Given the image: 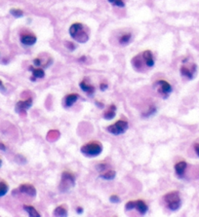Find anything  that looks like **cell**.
I'll return each mask as SVG.
<instances>
[{
	"instance_id": "obj_27",
	"label": "cell",
	"mask_w": 199,
	"mask_h": 217,
	"mask_svg": "<svg viewBox=\"0 0 199 217\" xmlns=\"http://www.w3.org/2000/svg\"><path fill=\"white\" fill-rule=\"evenodd\" d=\"M33 63H34V65H37V66H39V65H41L42 63H41V59H35L34 60H33Z\"/></svg>"
},
{
	"instance_id": "obj_30",
	"label": "cell",
	"mask_w": 199,
	"mask_h": 217,
	"mask_svg": "<svg viewBox=\"0 0 199 217\" xmlns=\"http://www.w3.org/2000/svg\"><path fill=\"white\" fill-rule=\"evenodd\" d=\"M0 91H1V92H5L6 91V89H5V87H4V85H3L1 80H0Z\"/></svg>"
},
{
	"instance_id": "obj_29",
	"label": "cell",
	"mask_w": 199,
	"mask_h": 217,
	"mask_svg": "<svg viewBox=\"0 0 199 217\" xmlns=\"http://www.w3.org/2000/svg\"><path fill=\"white\" fill-rule=\"evenodd\" d=\"M100 89H101L102 91H104V90H107L108 89V85L107 84H101V86H100Z\"/></svg>"
},
{
	"instance_id": "obj_7",
	"label": "cell",
	"mask_w": 199,
	"mask_h": 217,
	"mask_svg": "<svg viewBox=\"0 0 199 217\" xmlns=\"http://www.w3.org/2000/svg\"><path fill=\"white\" fill-rule=\"evenodd\" d=\"M195 72H196V65L195 64H192L191 68H188V67L184 66V65H183L181 67V74H182V76L188 78L189 80L193 79Z\"/></svg>"
},
{
	"instance_id": "obj_4",
	"label": "cell",
	"mask_w": 199,
	"mask_h": 217,
	"mask_svg": "<svg viewBox=\"0 0 199 217\" xmlns=\"http://www.w3.org/2000/svg\"><path fill=\"white\" fill-rule=\"evenodd\" d=\"M75 185V178L73 174L64 171L62 175L61 184H60V190L62 192H66L68 190L72 188Z\"/></svg>"
},
{
	"instance_id": "obj_25",
	"label": "cell",
	"mask_w": 199,
	"mask_h": 217,
	"mask_svg": "<svg viewBox=\"0 0 199 217\" xmlns=\"http://www.w3.org/2000/svg\"><path fill=\"white\" fill-rule=\"evenodd\" d=\"M109 201L111 202H120V199H119V197L117 195H112L109 198Z\"/></svg>"
},
{
	"instance_id": "obj_15",
	"label": "cell",
	"mask_w": 199,
	"mask_h": 217,
	"mask_svg": "<svg viewBox=\"0 0 199 217\" xmlns=\"http://www.w3.org/2000/svg\"><path fill=\"white\" fill-rule=\"evenodd\" d=\"M79 86H80V89L83 92L87 93L88 94H90V96H92V94L94 93V92H95V88L93 86H91V85H88L87 83H86V81H82Z\"/></svg>"
},
{
	"instance_id": "obj_5",
	"label": "cell",
	"mask_w": 199,
	"mask_h": 217,
	"mask_svg": "<svg viewBox=\"0 0 199 217\" xmlns=\"http://www.w3.org/2000/svg\"><path fill=\"white\" fill-rule=\"evenodd\" d=\"M128 123L126 121H123V120H119L117 121L115 124L111 125L109 127L107 128V131L111 133V134H115V135H118V134H121V133H124L126 131L128 130Z\"/></svg>"
},
{
	"instance_id": "obj_19",
	"label": "cell",
	"mask_w": 199,
	"mask_h": 217,
	"mask_svg": "<svg viewBox=\"0 0 199 217\" xmlns=\"http://www.w3.org/2000/svg\"><path fill=\"white\" fill-rule=\"evenodd\" d=\"M24 209L25 211L29 214V216H31V217L40 216V214H39V213L37 212V210H36L34 207H33V206H24Z\"/></svg>"
},
{
	"instance_id": "obj_32",
	"label": "cell",
	"mask_w": 199,
	"mask_h": 217,
	"mask_svg": "<svg viewBox=\"0 0 199 217\" xmlns=\"http://www.w3.org/2000/svg\"><path fill=\"white\" fill-rule=\"evenodd\" d=\"M77 212L78 213H81L82 212V207H77Z\"/></svg>"
},
{
	"instance_id": "obj_24",
	"label": "cell",
	"mask_w": 199,
	"mask_h": 217,
	"mask_svg": "<svg viewBox=\"0 0 199 217\" xmlns=\"http://www.w3.org/2000/svg\"><path fill=\"white\" fill-rule=\"evenodd\" d=\"M136 206V201H132V202H128L127 203H126V206H125V208L126 210H132V209H134Z\"/></svg>"
},
{
	"instance_id": "obj_13",
	"label": "cell",
	"mask_w": 199,
	"mask_h": 217,
	"mask_svg": "<svg viewBox=\"0 0 199 217\" xmlns=\"http://www.w3.org/2000/svg\"><path fill=\"white\" fill-rule=\"evenodd\" d=\"M29 69L32 72V76H31V81H35L37 78H43L45 75V72L42 68H33L32 66H29Z\"/></svg>"
},
{
	"instance_id": "obj_10",
	"label": "cell",
	"mask_w": 199,
	"mask_h": 217,
	"mask_svg": "<svg viewBox=\"0 0 199 217\" xmlns=\"http://www.w3.org/2000/svg\"><path fill=\"white\" fill-rule=\"evenodd\" d=\"M142 58L144 59V65L148 67H152L154 65V59H153V55L150 51H144L142 54Z\"/></svg>"
},
{
	"instance_id": "obj_16",
	"label": "cell",
	"mask_w": 199,
	"mask_h": 217,
	"mask_svg": "<svg viewBox=\"0 0 199 217\" xmlns=\"http://www.w3.org/2000/svg\"><path fill=\"white\" fill-rule=\"evenodd\" d=\"M115 110H116V107L115 105L111 104L109 106V108L108 109V111H105L104 114V118L107 119V120H111L115 117Z\"/></svg>"
},
{
	"instance_id": "obj_1",
	"label": "cell",
	"mask_w": 199,
	"mask_h": 217,
	"mask_svg": "<svg viewBox=\"0 0 199 217\" xmlns=\"http://www.w3.org/2000/svg\"><path fill=\"white\" fill-rule=\"evenodd\" d=\"M69 34L72 38L76 40L79 43H85V42H87L89 39L88 33L85 31L83 24H81L80 23H75L70 25Z\"/></svg>"
},
{
	"instance_id": "obj_11",
	"label": "cell",
	"mask_w": 199,
	"mask_h": 217,
	"mask_svg": "<svg viewBox=\"0 0 199 217\" xmlns=\"http://www.w3.org/2000/svg\"><path fill=\"white\" fill-rule=\"evenodd\" d=\"M19 191L22 192V193H24V194H28L29 196H32L34 197L36 195V190L35 188L33 187L32 185L30 184H23L19 187Z\"/></svg>"
},
{
	"instance_id": "obj_28",
	"label": "cell",
	"mask_w": 199,
	"mask_h": 217,
	"mask_svg": "<svg viewBox=\"0 0 199 217\" xmlns=\"http://www.w3.org/2000/svg\"><path fill=\"white\" fill-rule=\"evenodd\" d=\"M194 151L197 154V156L199 157V143H195L194 144Z\"/></svg>"
},
{
	"instance_id": "obj_9",
	"label": "cell",
	"mask_w": 199,
	"mask_h": 217,
	"mask_svg": "<svg viewBox=\"0 0 199 217\" xmlns=\"http://www.w3.org/2000/svg\"><path fill=\"white\" fill-rule=\"evenodd\" d=\"M21 40V43L24 46H32L36 43V37L35 35L30 34V33H25V34H23L20 38Z\"/></svg>"
},
{
	"instance_id": "obj_31",
	"label": "cell",
	"mask_w": 199,
	"mask_h": 217,
	"mask_svg": "<svg viewBox=\"0 0 199 217\" xmlns=\"http://www.w3.org/2000/svg\"><path fill=\"white\" fill-rule=\"evenodd\" d=\"M0 150L2 151H6V146L2 143V142H0Z\"/></svg>"
},
{
	"instance_id": "obj_33",
	"label": "cell",
	"mask_w": 199,
	"mask_h": 217,
	"mask_svg": "<svg viewBox=\"0 0 199 217\" xmlns=\"http://www.w3.org/2000/svg\"><path fill=\"white\" fill-rule=\"evenodd\" d=\"M98 106H101V107H104V104L103 103H99V102H96Z\"/></svg>"
},
{
	"instance_id": "obj_18",
	"label": "cell",
	"mask_w": 199,
	"mask_h": 217,
	"mask_svg": "<svg viewBox=\"0 0 199 217\" xmlns=\"http://www.w3.org/2000/svg\"><path fill=\"white\" fill-rule=\"evenodd\" d=\"M132 40V35L131 33H125V34L121 35L120 37H119V43H120V45H128Z\"/></svg>"
},
{
	"instance_id": "obj_26",
	"label": "cell",
	"mask_w": 199,
	"mask_h": 217,
	"mask_svg": "<svg viewBox=\"0 0 199 217\" xmlns=\"http://www.w3.org/2000/svg\"><path fill=\"white\" fill-rule=\"evenodd\" d=\"M113 5L118 6V7H124V6H125V3L123 2V0H116V1L113 3Z\"/></svg>"
},
{
	"instance_id": "obj_12",
	"label": "cell",
	"mask_w": 199,
	"mask_h": 217,
	"mask_svg": "<svg viewBox=\"0 0 199 217\" xmlns=\"http://www.w3.org/2000/svg\"><path fill=\"white\" fill-rule=\"evenodd\" d=\"M187 167H188V164L185 162H184V161L177 163V164L175 165V171H176L177 175L180 176V177H183Z\"/></svg>"
},
{
	"instance_id": "obj_6",
	"label": "cell",
	"mask_w": 199,
	"mask_h": 217,
	"mask_svg": "<svg viewBox=\"0 0 199 217\" xmlns=\"http://www.w3.org/2000/svg\"><path fill=\"white\" fill-rule=\"evenodd\" d=\"M155 86H157L158 88V93L160 94H166V97L170 94L173 91L172 89V86L167 82V81H164V80H159L155 83Z\"/></svg>"
},
{
	"instance_id": "obj_17",
	"label": "cell",
	"mask_w": 199,
	"mask_h": 217,
	"mask_svg": "<svg viewBox=\"0 0 199 217\" xmlns=\"http://www.w3.org/2000/svg\"><path fill=\"white\" fill-rule=\"evenodd\" d=\"M135 208L138 210L139 212H140L141 214H145L148 211V206L145 205L144 202L143 201H136V206Z\"/></svg>"
},
{
	"instance_id": "obj_35",
	"label": "cell",
	"mask_w": 199,
	"mask_h": 217,
	"mask_svg": "<svg viewBox=\"0 0 199 217\" xmlns=\"http://www.w3.org/2000/svg\"><path fill=\"white\" fill-rule=\"evenodd\" d=\"M2 166V161H1V159H0V167Z\"/></svg>"
},
{
	"instance_id": "obj_23",
	"label": "cell",
	"mask_w": 199,
	"mask_h": 217,
	"mask_svg": "<svg viewBox=\"0 0 199 217\" xmlns=\"http://www.w3.org/2000/svg\"><path fill=\"white\" fill-rule=\"evenodd\" d=\"M10 14L13 17H15V18H21L24 15V12L22 10H20V9H11Z\"/></svg>"
},
{
	"instance_id": "obj_34",
	"label": "cell",
	"mask_w": 199,
	"mask_h": 217,
	"mask_svg": "<svg viewBox=\"0 0 199 217\" xmlns=\"http://www.w3.org/2000/svg\"><path fill=\"white\" fill-rule=\"evenodd\" d=\"M115 1H116V0H108V2H109V3H112V4H113Z\"/></svg>"
},
{
	"instance_id": "obj_3",
	"label": "cell",
	"mask_w": 199,
	"mask_h": 217,
	"mask_svg": "<svg viewBox=\"0 0 199 217\" xmlns=\"http://www.w3.org/2000/svg\"><path fill=\"white\" fill-rule=\"evenodd\" d=\"M164 200L166 203H167L169 209L173 210V211L178 210L182 206V200L180 198V193L177 191L166 194L164 197Z\"/></svg>"
},
{
	"instance_id": "obj_20",
	"label": "cell",
	"mask_w": 199,
	"mask_h": 217,
	"mask_svg": "<svg viewBox=\"0 0 199 217\" xmlns=\"http://www.w3.org/2000/svg\"><path fill=\"white\" fill-rule=\"evenodd\" d=\"M115 174L116 173L114 171H105L104 173H102L101 175H100V177L104 178L105 180H111L115 177Z\"/></svg>"
},
{
	"instance_id": "obj_2",
	"label": "cell",
	"mask_w": 199,
	"mask_h": 217,
	"mask_svg": "<svg viewBox=\"0 0 199 217\" xmlns=\"http://www.w3.org/2000/svg\"><path fill=\"white\" fill-rule=\"evenodd\" d=\"M103 151V145L99 142H89L81 147V153L86 157H97Z\"/></svg>"
},
{
	"instance_id": "obj_22",
	"label": "cell",
	"mask_w": 199,
	"mask_h": 217,
	"mask_svg": "<svg viewBox=\"0 0 199 217\" xmlns=\"http://www.w3.org/2000/svg\"><path fill=\"white\" fill-rule=\"evenodd\" d=\"M8 190H9V187L7 185V183H5L3 181L0 182V197L5 196L6 194H7Z\"/></svg>"
},
{
	"instance_id": "obj_8",
	"label": "cell",
	"mask_w": 199,
	"mask_h": 217,
	"mask_svg": "<svg viewBox=\"0 0 199 217\" xmlns=\"http://www.w3.org/2000/svg\"><path fill=\"white\" fill-rule=\"evenodd\" d=\"M31 105H32V99L31 98H29V99L24 100V101L21 100L16 104V111L18 113H24L28 110Z\"/></svg>"
},
{
	"instance_id": "obj_14",
	"label": "cell",
	"mask_w": 199,
	"mask_h": 217,
	"mask_svg": "<svg viewBox=\"0 0 199 217\" xmlns=\"http://www.w3.org/2000/svg\"><path fill=\"white\" fill-rule=\"evenodd\" d=\"M78 94H76V93H71V94H69V96H66L65 98H64V105L66 106V107H70V106H72L73 105L76 101H77V99H78Z\"/></svg>"
},
{
	"instance_id": "obj_21",
	"label": "cell",
	"mask_w": 199,
	"mask_h": 217,
	"mask_svg": "<svg viewBox=\"0 0 199 217\" xmlns=\"http://www.w3.org/2000/svg\"><path fill=\"white\" fill-rule=\"evenodd\" d=\"M68 212L64 206H58L55 210H54V215L55 216H66Z\"/></svg>"
}]
</instances>
